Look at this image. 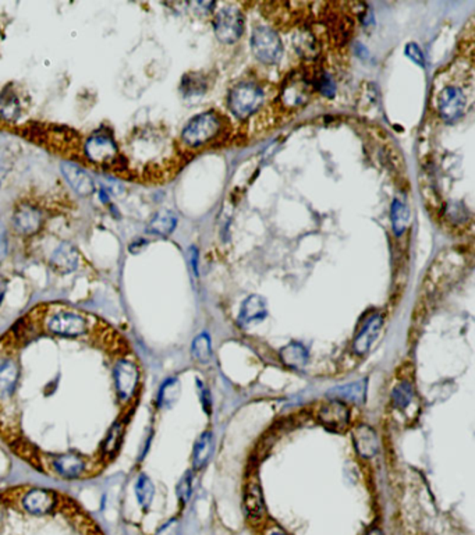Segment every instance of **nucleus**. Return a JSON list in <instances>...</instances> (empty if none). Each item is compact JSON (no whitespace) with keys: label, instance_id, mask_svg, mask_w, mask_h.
<instances>
[{"label":"nucleus","instance_id":"nucleus-12","mask_svg":"<svg viewBox=\"0 0 475 535\" xmlns=\"http://www.w3.org/2000/svg\"><path fill=\"white\" fill-rule=\"evenodd\" d=\"M382 325H383V318L379 314H375L370 320L365 321L353 345V349L358 356H364L370 352L375 340L378 339Z\"/></svg>","mask_w":475,"mask_h":535},{"label":"nucleus","instance_id":"nucleus-21","mask_svg":"<svg viewBox=\"0 0 475 535\" xmlns=\"http://www.w3.org/2000/svg\"><path fill=\"white\" fill-rule=\"evenodd\" d=\"M176 225L177 217L171 211H159L149 220L146 230L155 236H169L176 229Z\"/></svg>","mask_w":475,"mask_h":535},{"label":"nucleus","instance_id":"nucleus-33","mask_svg":"<svg viewBox=\"0 0 475 535\" xmlns=\"http://www.w3.org/2000/svg\"><path fill=\"white\" fill-rule=\"evenodd\" d=\"M155 535H180V523L177 519H171L164 524Z\"/></svg>","mask_w":475,"mask_h":535},{"label":"nucleus","instance_id":"nucleus-23","mask_svg":"<svg viewBox=\"0 0 475 535\" xmlns=\"http://www.w3.org/2000/svg\"><path fill=\"white\" fill-rule=\"evenodd\" d=\"M154 494H155V488H154V484L151 482L149 477L145 475V474H141L138 477V481L136 484V495L139 504L144 509L149 507L151 502L154 499Z\"/></svg>","mask_w":475,"mask_h":535},{"label":"nucleus","instance_id":"nucleus-7","mask_svg":"<svg viewBox=\"0 0 475 535\" xmlns=\"http://www.w3.org/2000/svg\"><path fill=\"white\" fill-rule=\"evenodd\" d=\"M84 152L94 165L100 166H112L119 156L117 145L106 134L90 137L84 145Z\"/></svg>","mask_w":475,"mask_h":535},{"label":"nucleus","instance_id":"nucleus-22","mask_svg":"<svg viewBox=\"0 0 475 535\" xmlns=\"http://www.w3.org/2000/svg\"><path fill=\"white\" fill-rule=\"evenodd\" d=\"M280 358L290 368H303L308 361V350L301 343H290L280 350Z\"/></svg>","mask_w":475,"mask_h":535},{"label":"nucleus","instance_id":"nucleus-24","mask_svg":"<svg viewBox=\"0 0 475 535\" xmlns=\"http://www.w3.org/2000/svg\"><path fill=\"white\" fill-rule=\"evenodd\" d=\"M390 217H392V225H393L395 233L397 236H400L406 230L408 225V219H410L407 207L402 201H399V200L393 201Z\"/></svg>","mask_w":475,"mask_h":535},{"label":"nucleus","instance_id":"nucleus-15","mask_svg":"<svg viewBox=\"0 0 475 535\" xmlns=\"http://www.w3.org/2000/svg\"><path fill=\"white\" fill-rule=\"evenodd\" d=\"M13 223L20 234H34L42 225V215L28 204H23L13 216Z\"/></svg>","mask_w":475,"mask_h":535},{"label":"nucleus","instance_id":"nucleus-11","mask_svg":"<svg viewBox=\"0 0 475 535\" xmlns=\"http://www.w3.org/2000/svg\"><path fill=\"white\" fill-rule=\"evenodd\" d=\"M353 442L357 453L364 459H373L379 450V441L375 429L360 424L353 431Z\"/></svg>","mask_w":475,"mask_h":535},{"label":"nucleus","instance_id":"nucleus-19","mask_svg":"<svg viewBox=\"0 0 475 535\" xmlns=\"http://www.w3.org/2000/svg\"><path fill=\"white\" fill-rule=\"evenodd\" d=\"M328 396L333 397L335 400H344L356 404H361L365 401L367 397V381L360 379L353 384H347L343 387L333 388L331 392H328Z\"/></svg>","mask_w":475,"mask_h":535},{"label":"nucleus","instance_id":"nucleus-32","mask_svg":"<svg viewBox=\"0 0 475 535\" xmlns=\"http://www.w3.org/2000/svg\"><path fill=\"white\" fill-rule=\"evenodd\" d=\"M405 52H406L408 59H411L415 65L424 67V55H422V50L417 46V43H412V42L407 43Z\"/></svg>","mask_w":475,"mask_h":535},{"label":"nucleus","instance_id":"nucleus-13","mask_svg":"<svg viewBox=\"0 0 475 535\" xmlns=\"http://www.w3.org/2000/svg\"><path fill=\"white\" fill-rule=\"evenodd\" d=\"M62 173L68 180V184L73 187V190L80 194V195H90L94 193V181L91 176L81 169L80 166L71 163V162H63L62 163Z\"/></svg>","mask_w":475,"mask_h":535},{"label":"nucleus","instance_id":"nucleus-5","mask_svg":"<svg viewBox=\"0 0 475 535\" xmlns=\"http://www.w3.org/2000/svg\"><path fill=\"white\" fill-rule=\"evenodd\" d=\"M139 372L136 364L129 358H120L113 367V381L117 397L122 403H129L136 394Z\"/></svg>","mask_w":475,"mask_h":535},{"label":"nucleus","instance_id":"nucleus-4","mask_svg":"<svg viewBox=\"0 0 475 535\" xmlns=\"http://www.w3.org/2000/svg\"><path fill=\"white\" fill-rule=\"evenodd\" d=\"M264 104V92L260 87L251 82H242L232 90L229 95V107L232 112L240 117L245 119L254 112H257Z\"/></svg>","mask_w":475,"mask_h":535},{"label":"nucleus","instance_id":"nucleus-28","mask_svg":"<svg viewBox=\"0 0 475 535\" xmlns=\"http://www.w3.org/2000/svg\"><path fill=\"white\" fill-rule=\"evenodd\" d=\"M414 397V388L411 385V382L408 381H403L400 382L392 392V400H393V404L397 407V409H406L408 404L411 403Z\"/></svg>","mask_w":475,"mask_h":535},{"label":"nucleus","instance_id":"nucleus-10","mask_svg":"<svg viewBox=\"0 0 475 535\" xmlns=\"http://www.w3.org/2000/svg\"><path fill=\"white\" fill-rule=\"evenodd\" d=\"M50 468H53L63 478L74 480L80 478L84 472L88 471V463L80 455L62 453L50 462Z\"/></svg>","mask_w":475,"mask_h":535},{"label":"nucleus","instance_id":"nucleus-35","mask_svg":"<svg viewBox=\"0 0 475 535\" xmlns=\"http://www.w3.org/2000/svg\"><path fill=\"white\" fill-rule=\"evenodd\" d=\"M267 535H286L279 527H271L268 531H267Z\"/></svg>","mask_w":475,"mask_h":535},{"label":"nucleus","instance_id":"nucleus-1","mask_svg":"<svg viewBox=\"0 0 475 535\" xmlns=\"http://www.w3.org/2000/svg\"><path fill=\"white\" fill-rule=\"evenodd\" d=\"M45 329L50 335L68 339H77L91 332L87 318L71 311H55L45 314Z\"/></svg>","mask_w":475,"mask_h":535},{"label":"nucleus","instance_id":"nucleus-29","mask_svg":"<svg viewBox=\"0 0 475 535\" xmlns=\"http://www.w3.org/2000/svg\"><path fill=\"white\" fill-rule=\"evenodd\" d=\"M306 95L308 92H306V82L301 80L292 82L284 90V99H287V102L292 105H299V104L306 102Z\"/></svg>","mask_w":475,"mask_h":535},{"label":"nucleus","instance_id":"nucleus-17","mask_svg":"<svg viewBox=\"0 0 475 535\" xmlns=\"http://www.w3.org/2000/svg\"><path fill=\"white\" fill-rule=\"evenodd\" d=\"M244 504H245L248 516L252 520H261L265 516L264 497L261 492V487L255 480H251L247 484L245 494H244Z\"/></svg>","mask_w":475,"mask_h":535},{"label":"nucleus","instance_id":"nucleus-25","mask_svg":"<svg viewBox=\"0 0 475 535\" xmlns=\"http://www.w3.org/2000/svg\"><path fill=\"white\" fill-rule=\"evenodd\" d=\"M191 355L203 364L212 358V343L208 333H201L194 339L191 346Z\"/></svg>","mask_w":475,"mask_h":535},{"label":"nucleus","instance_id":"nucleus-27","mask_svg":"<svg viewBox=\"0 0 475 535\" xmlns=\"http://www.w3.org/2000/svg\"><path fill=\"white\" fill-rule=\"evenodd\" d=\"M178 396H180V384L176 378H171L169 381H166L161 388V392L158 396L159 406L161 407H170L171 404H174L177 401Z\"/></svg>","mask_w":475,"mask_h":535},{"label":"nucleus","instance_id":"nucleus-34","mask_svg":"<svg viewBox=\"0 0 475 535\" xmlns=\"http://www.w3.org/2000/svg\"><path fill=\"white\" fill-rule=\"evenodd\" d=\"M7 249H9V247H7V240H6V237L0 234V261L6 256Z\"/></svg>","mask_w":475,"mask_h":535},{"label":"nucleus","instance_id":"nucleus-30","mask_svg":"<svg viewBox=\"0 0 475 535\" xmlns=\"http://www.w3.org/2000/svg\"><path fill=\"white\" fill-rule=\"evenodd\" d=\"M191 474L187 472L177 485V497L183 503H187L191 497Z\"/></svg>","mask_w":475,"mask_h":535},{"label":"nucleus","instance_id":"nucleus-8","mask_svg":"<svg viewBox=\"0 0 475 535\" xmlns=\"http://www.w3.org/2000/svg\"><path fill=\"white\" fill-rule=\"evenodd\" d=\"M467 99L464 92L453 85L443 88L438 98V112L442 119L447 123L459 120L466 112Z\"/></svg>","mask_w":475,"mask_h":535},{"label":"nucleus","instance_id":"nucleus-18","mask_svg":"<svg viewBox=\"0 0 475 535\" xmlns=\"http://www.w3.org/2000/svg\"><path fill=\"white\" fill-rule=\"evenodd\" d=\"M268 310H267V303L261 296H251L248 297L240 311V322L242 325H250V323H258L264 321L267 318Z\"/></svg>","mask_w":475,"mask_h":535},{"label":"nucleus","instance_id":"nucleus-6","mask_svg":"<svg viewBox=\"0 0 475 535\" xmlns=\"http://www.w3.org/2000/svg\"><path fill=\"white\" fill-rule=\"evenodd\" d=\"M244 17L235 7L222 9L215 17V34L223 43H233L242 34Z\"/></svg>","mask_w":475,"mask_h":535},{"label":"nucleus","instance_id":"nucleus-26","mask_svg":"<svg viewBox=\"0 0 475 535\" xmlns=\"http://www.w3.org/2000/svg\"><path fill=\"white\" fill-rule=\"evenodd\" d=\"M20 116V104L11 94L0 95V117L6 121H14Z\"/></svg>","mask_w":475,"mask_h":535},{"label":"nucleus","instance_id":"nucleus-37","mask_svg":"<svg viewBox=\"0 0 475 535\" xmlns=\"http://www.w3.org/2000/svg\"><path fill=\"white\" fill-rule=\"evenodd\" d=\"M3 294H4V287L0 283V301H1V298H3Z\"/></svg>","mask_w":475,"mask_h":535},{"label":"nucleus","instance_id":"nucleus-9","mask_svg":"<svg viewBox=\"0 0 475 535\" xmlns=\"http://www.w3.org/2000/svg\"><path fill=\"white\" fill-rule=\"evenodd\" d=\"M319 421L326 428L341 431L348 426L350 421L348 409L339 400L328 401L319 409Z\"/></svg>","mask_w":475,"mask_h":535},{"label":"nucleus","instance_id":"nucleus-2","mask_svg":"<svg viewBox=\"0 0 475 535\" xmlns=\"http://www.w3.org/2000/svg\"><path fill=\"white\" fill-rule=\"evenodd\" d=\"M220 124V119L215 112H205L188 121L181 133V139L188 146H201L218 137Z\"/></svg>","mask_w":475,"mask_h":535},{"label":"nucleus","instance_id":"nucleus-14","mask_svg":"<svg viewBox=\"0 0 475 535\" xmlns=\"http://www.w3.org/2000/svg\"><path fill=\"white\" fill-rule=\"evenodd\" d=\"M20 378V365L13 358H4L0 362V400H9L16 392Z\"/></svg>","mask_w":475,"mask_h":535},{"label":"nucleus","instance_id":"nucleus-31","mask_svg":"<svg viewBox=\"0 0 475 535\" xmlns=\"http://www.w3.org/2000/svg\"><path fill=\"white\" fill-rule=\"evenodd\" d=\"M318 87H319V91L326 95V97H333L335 95V90H336V85L332 80V77L326 72L321 74V77L318 78Z\"/></svg>","mask_w":475,"mask_h":535},{"label":"nucleus","instance_id":"nucleus-36","mask_svg":"<svg viewBox=\"0 0 475 535\" xmlns=\"http://www.w3.org/2000/svg\"><path fill=\"white\" fill-rule=\"evenodd\" d=\"M367 535H383V533H382L379 529H373V530H371V531Z\"/></svg>","mask_w":475,"mask_h":535},{"label":"nucleus","instance_id":"nucleus-20","mask_svg":"<svg viewBox=\"0 0 475 535\" xmlns=\"http://www.w3.org/2000/svg\"><path fill=\"white\" fill-rule=\"evenodd\" d=\"M215 450V439L210 431H205L204 433L197 439L194 452H193V467L194 470L204 468L210 460Z\"/></svg>","mask_w":475,"mask_h":535},{"label":"nucleus","instance_id":"nucleus-3","mask_svg":"<svg viewBox=\"0 0 475 535\" xmlns=\"http://www.w3.org/2000/svg\"><path fill=\"white\" fill-rule=\"evenodd\" d=\"M251 49L260 62L272 65L280 59L283 45L279 36L272 28L260 26L254 30L251 36Z\"/></svg>","mask_w":475,"mask_h":535},{"label":"nucleus","instance_id":"nucleus-16","mask_svg":"<svg viewBox=\"0 0 475 535\" xmlns=\"http://www.w3.org/2000/svg\"><path fill=\"white\" fill-rule=\"evenodd\" d=\"M78 262H80L78 251L68 243H63L62 246H59L53 252L52 259H50L52 266L60 274H70L75 271L78 266Z\"/></svg>","mask_w":475,"mask_h":535}]
</instances>
